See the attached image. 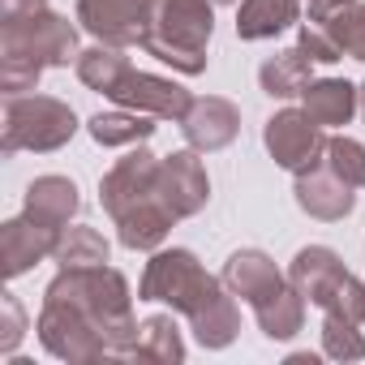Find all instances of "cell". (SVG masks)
Instances as JSON below:
<instances>
[{
	"mask_svg": "<svg viewBox=\"0 0 365 365\" xmlns=\"http://www.w3.org/2000/svg\"><path fill=\"white\" fill-rule=\"evenodd\" d=\"M180 129H185V138H190L194 150H224L241 133V112L228 99L207 95V99H194V108L185 112Z\"/></svg>",
	"mask_w": 365,
	"mask_h": 365,
	"instance_id": "15",
	"label": "cell"
},
{
	"mask_svg": "<svg viewBox=\"0 0 365 365\" xmlns=\"http://www.w3.org/2000/svg\"><path fill=\"white\" fill-rule=\"evenodd\" d=\"M254 318H258L267 339H292L305 327V297L292 284H284L279 292H271L254 305Z\"/></svg>",
	"mask_w": 365,
	"mask_h": 365,
	"instance_id": "21",
	"label": "cell"
},
{
	"mask_svg": "<svg viewBox=\"0 0 365 365\" xmlns=\"http://www.w3.org/2000/svg\"><path fill=\"white\" fill-rule=\"evenodd\" d=\"M155 180H159V159L150 150H129L103 180H99V202L112 220H120L129 207L155 198Z\"/></svg>",
	"mask_w": 365,
	"mask_h": 365,
	"instance_id": "11",
	"label": "cell"
},
{
	"mask_svg": "<svg viewBox=\"0 0 365 365\" xmlns=\"http://www.w3.org/2000/svg\"><path fill=\"white\" fill-rule=\"evenodd\" d=\"M344 279H348V267H344L339 254L327 250V245L301 250V254L292 258V267H288V284H292L309 305H318V309H327V301L335 297V288H339Z\"/></svg>",
	"mask_w": 365,
	"mask_h": 365,
	"instance_id": "13",
	"label": "cell"
},
{
	"mask_svg": "<svg viewBox=\"0 0 365 365\" xmlns=\"http://www.w3.org/2000/svg\"><path fill=\"white\" fill-rule=\"evenodd\" d=\"M78 185L69 176H39L26 190V215L48 224V228H69V220L78 215Z\"/></svg>",
	"mask_w": 365,
	"mask_h": 365,
	"instance_id": "17",
	"label": "cell"
},
{
	"mask_svg": "<svg viewBox=\"0 0 365 365\" xmlns=\"http://www.w3.org/2000/svg\"><path fill=\"white\" fill-rule=\"evenodd\" d=\"M331 35H335V43H339V52H348L352 61H365V0H352L348 9H339L331 22H322Z\"/></svg>",
	"mask_w": 365,
	"mask_h": 365,
	"instance_id": "29",
	"label": "cell"
},
{
	"mask_svg": "<svg viewBox=\"0 0 365 365\" xmlns=\"http://www.w3.org/2000/svg\"><path fill=\"white\" fill-rule=\"evenodd\" d=\"M301 5L297 0H245L237 14V35L241 39H275L297 22Z\"/></svg>",
	"mask_w": 365,
	"mask_h": 365,
	"instance_id": "22",
	"label": "cell"
},
{
	"mask_svg": "<svg viewBox=\"0 0 365 365\" xmlns=\"http://www.w3.org/2000/svg\"><path fill=\"white\" fill-rule=\"evenodd\" d=\"M52 258L61 267H99V262H108V237L86 228V224H73V228L61 232Z\"/></svg>",
	"mask_w": 365,
	"mask_h": 365,
	"instance_id": "27",
	"label": "cell"
},
{
	"mask_svg": "<svg viewBox=\"0 0 365 365\" xmlns=\"http://www.w3.org/2000/svg\"><path fill=\"white\" fill-rule=\"evenodd\" d=\"M39 339L52 356L61 361H108L112 348L103 339V331L95 327V318H86L78 305L61 301V297H43L39 309Z\"/></svg>",
	"mask_w": 365,
	"mask_h": 365,
	"instance_id": "6",
	"label": "cell"
},
{
	"mask_svg": "<svg viewBox=\"0 0 365 365\" xmlns=\"http://www.w3.org/2000/svg\"><path fill=\"white\" fill-rule=\"evenodd\" d=\"M73 56H82L78 31L69 26V18H56L52 9L0 22V91H5V99L35 91L48 65H69Z\"/></svg>",
	"mask_w": 365,
	"mask_h": 365,
	"instance_id": "2",
	"label": "cell"
},
{
	"mask_svg": "<svg viewBox=\"0 0 365 365\" xmlns=\"http://www.w3.org/2000/svg\"><path fill=\"white\" fill-rule=\"evenodd\" d=\"M220 288L215 275L202 271V262L190 250H159L146 262V275L138 284V301H168L176 314H198L207 297Z\"/></svg>",
	"mask_w": 365,
	"mask_h": 365,
	"instance_id": "5",
	"label": "cell"
},
{
	"mask_svg": "<svg viewBox=\"0 0 365 365\" xmlns=\"http://www.w3.org/2000/svg\"><path fill=\"white\" fill-rule=\"evenodd\" d=\"M309 56L301 52V48H292V52H279V56H271L262 69H258V82H262V91L271 95V99H292V95H305V86L314 82L309 78Z\"/></svg>",
	"mask_w": 365,
	"mask_h": 365,
	"instance_id": "24",
	"label": "cell"
},
{
	"mask_svg": "<svg viewBox=\"0 0 365 365\" xmlns=\"http://www.w3.org/2000/svg\"><path fill=\"white\" fill-rule=\"evenodd\" d=\"M361 103V91L344 78H318L305 86V112L322 125V129H335V125H348L352 112Z\"/></svg>",
	"mask_w": 365,
	"mask_h": 365,
	"instance_id": "19",
	"label": "cell"
},
{
	"mask_svg": "<svg viewBox=\"0 0 365 365\" xmlns=\"http://www.w3.org/2000/svg\"><path fill=\"white\" fill-rule=\"evenodd\" d=\"M61 232H65V228H48V224L31 220L26 211H22L18 220H9L5 228H0V267H5V279H18V275H26L35 262L52 258Z\"/></svg>",
	"mask_w": 365,
	"mask_h": 365,
	"instance_id": "12",
	"label": "cell"
},
{
	"mask_svg": "<svg viewBox=\"0 0 365 365\" xmlns=\"http://www.w3.org/2000/svg\"><path fill=\"white\" fill-rule=\"evenodd\" d=\"M48 0H0V22H18V18H31V14H43Z\"/></svg>",
	"mask_w": 365,
	"mask_h": 365,
	"instance_id": "34",
	"label": "cell"
},
{
	"mask_svg": "<svg viewBox=\"0 0 365 365\" xmlns=\"http://www.w3.org/2000/svg\"><path fill=\"white\" fill-rule=\"evenodd\" d=\"M172 224H176V215H172L159 198H146V202L129 207V211L116 220V237H120L125 250H159Z\"/></svg>",
	"mask_w": 365,
	"mask_h": 365,
	"instance_id": "18",
	"label": "cell"
},
{
	"mask_svg": "<svg viewBox=\"0 0 365 365\" xmlns=\"http://www.w3.org/2000/svg\"><path fill=\"white\" fill-rule=\"evenodd\" d=\"M297 48H301L309 61H318V65H335V61L344 56V52H339V43H335V35H331L322 22H305V26H301Z\"/></svg>",
	"mask_w": 365,
	"mask_h": 365,
	"instance_id": "31",
	"label": "cell"
},
{
	"mask_svg": "<svg viewBox=\"0 0 365 365\" xmlns=\"http://www.w3.org/2000/svg\"><path fill=\"white\" fill-rule=\"evenodd\" d=\"M262 142L271 150V159L288 172H309L327 159V138H322V125L309 116V112H297V108H284L267 120L262 129Z\"/></svg>",
	"mask_w": 365,
	"mask_h": 365,
	"instance_id": "7",
	"label": "cell"
},
{
	"mask_svg": "<svg viewBox=\"0 0 365 365\" xmlns=\"http://www.w3.org/2000/svg\"><path fill=\"white\" fill-rule=\"evenodd\" d=\"M190 327H194V339L202 348H228L241 331V314H237V301L224 292V284L207 297V305L198 314H190Z\"/></svg>",
	"mask_w": 365,
	"mask_h": 365,
	"instance_id": "20",
	"label": "cell"
},
{
	"mask_svg": "<svg viewBox=\"0 0 365 365\" xmlns=\"http://www.w3.org/2000/svg\"><path fill=\"white\" fill-rule=\"evenodd\" d=\"M327 314H335V318H348V322H365V284L356 279V275H348L339 288H335V297L327 301Z\"/></svg>",
	"mask_w": 365,
	"mask_h": 365,
	"instance_id": "32",
	"label": "cell"
},
{
	"mask_svg": "<svg viewBox=\"0 0 365 365\" xmlns=\"http://www.w3.org/2000/svg\"><path fill=\"white\" fill-rule=\"evenodd\" d=\"M43 297H61V301L78 305L103 331L112 356L133 361V348H138L142 327L133 322V297H129V284H125L120 271H112L103 262L99 267H61V275L48 284Z\"/></svg>",
	"mask_w": 365,
	"mask_h": 365,
	"instance_id": "1",
	"label": "cell"
},
{
	"mask_svg": "<svg viewBox=\"0 0 365 365\" xmlns=\"http://www.w3.org/2000/svg\"><path fill=\"white\" fill-rule=\"evenodd\" d=\"M133 65H129V56L120 52V48H112V43H99V48H86L82 56H78V78L91 86V91H112L125 73H129Z\"/></svg>",
	"mask_w": 365,
	"mask_h": 365,
	"instance_id": "26",
	"label": "cell"
},
{
	"mask_svg": "<svg viewBox=\"0 0 365 365\" xmlns=\"http://www.w3.org/2000/svg\"><path fill=\"white\" fill-rule=\"evenodd\" d=\"M322 352L331 361H365V339H361L356 322L327 314V322H322Z\"/></svg>",
	"mask_w": 365,
	"mask_h": 365,
	"instance_id": "30",
	"label": "cell"
},
{
	"mask_svg": "<svg viewBox=\"0 0 365 365\" xmlns=\"http://www.w3.org/2000/svg\"><path fill=\"white\" fill-rule=\"evenodd\" d=\"M78 133V116L69 103L52 95H9L5 99V155L18 150H61Z\"/></svg>",
	"mask_w": 365,
	"mask_h": 365,
	"instance_id": "4",
	"label": "cell"
},
{
	"mask_svg": "<svg viewBox=\"0 0 365 365\" xmlns=\"http://www.w3.org/2000/svg\"><path fill=\"white\" fill-rule=\"evenodd\" d=\"M297 207L314 220H344L352 207H356V194L348 180H339L327 163L309 168V172H297Z\"/></svg>",
	"mask_w": 365,
	"mask_h": 365,
	"instance_id": "14",
	"label": "cell"
},
{
	"mask_svg": "<svg viewBox=\"0 0 365 365\" xmlns=\"http://www.w3.org/2000/svg\"><path fill=\"white\" fill-rule=\"evenodd\" d=\"M155 133L150 125V112H133V108H120V112H99L91 120V138L99 146H133V142H146Z\"/></svg>",
	"mask_w": 365,
	"mask_h": 365,
	"instance_id": "25",
	"label": "cell"
},
{
	"mask_svg": "<svg viewBox=\"0 0 365 365\" xmlns=\"http://www.w3.org/2000/svg\"><path fill=\"white\" fill-rule=\"evenodd\" d=\"M133 361H155V365H180L185 361V339H180V327L172 322V314H150L142 322Z\"/></svg>",
	"mask_w": 365,
	"mask_h": 365,
	"instance_id": "23",
	"label": "cell"
},
{
	"mask_svg": "<svg viewBox=\"0 0 365 365\" xmlns=\"http://www.w3.org/2000/svg\"><path fill=\"white\" fill-rule=\"evenodd\" d=\"M108 99H116L120 108H133V112L163 116V120H185V112L194 108V95L185 86H176L168 78H155V73H142V69H129L108 91Z\"/></svg>",
	"mask_w": 365,
	"mask_h": 365,
	"instance_id": "10",
	"label": "cell"
},
{
	"mask_svg": "<svg viewBox=\"0 0 365 365\" xmlns=\"http://www.w3.org/2000/svg\"><path fill=\"white\" fill-rule=\"evenodd\" d=\"M348 5H352V0H309V22H331Z\"/></svg>",
	"mask_w": 365,
	"mask_h": 365,
	"instance_id": "35",
	"label": "cell"
},
{
	"mask_svg": "<svg viewBox=\"0 0 365 365\" xmlns=\"http://www.w3.org/2000/svg\"><path fill=\"white\" fill-rule=\"evenodd\" d=\"M0 314H5V335H0V352H14L18 344H22V331H26V314H22V305H18V297H5L0 301Z\"/></svg>",
	"mask_w": 365,
	"mask_h": 365,
	"instance_id": "33",
	"label": "cell"
},
{
	"mask_svg": "<svg viewBox=\"0 0 365 365\" xmlns=\"http://www.w3.org/2000/svg\"><path fill=\"white\" fill-rule=\"evenodd\" d=\"M155 198L176 215H198L211 198V180H207V168L194 150H172L159 159V180H155Z\"/></svg>",
	"mask_w": 365,
	"mask_h": 365,
	"instance_id": "8",
	"label": "cell"
},
{
	"mask_svg": "<svg viewBox=\"0 0 365 365\" xmlns=\"http://www.w3.org/2000/svg\"><path fill=\"white\" fill-rule=\"evenodd\" d=\"M78 22L99 43L133 48L150 26V0H78Z\"/></svg>",
	"mask_w": 365,
	"mask_h": 365,
	"instance_id": "9",
	"label": "cell"
},
{
	"mask_svg": "<svg viewBox=\"0 0 365 365\" xmlns=\"http://www.w3.org/2000/svg\"><path fill=\"white\" fill-rule=\"evenodd\" d=\"M356 91H361V112H365V82H361V86H356Z\"/></svg>",
	"mask_w": 365,
	"mask_h": 365,
	"instance_id": "36",
	"label": "cell"
},
{
	"mask_svg": "<svg viewBox=\"0 0 365 365\" xmlns=\"http://www.w3.org/2000/svg\"><path fill=\"white\" fill-rule=\"evenodd\" d=\"M211 31L215 18L207 0H150V26L142 35V48L180 73H202Z\"/></svg>",
	"mask_w": 365,
	"mask_h": 365,
	"instance_id": "3",
	"label": "cell"
},
{
	"mask_svg": "<svg viewBox=\"0 0 365 365\" xmlns=\"http://www.w3.org/2000/svg\"><path fill=\"white\" fill-rule=\"evenodd\" d=\"M339 180L352 190H365V146L356 138H327V159H322Z\"/></svg>",
	"mask_w": 365,
	"mask_h": 365,
	"instance_id": "28",
	"label": "cell"
},
{
	"mask_svg": "<svg viewBox=\"0 0 365 365\" xmlns=\"http://www.w3.org/2000/svg\"><path fill=\"white\" fill-rule=\"evenodd\" d=\"M215 5H237V0H215Z\"/></svg>",
	"mask_w": 365,
	"mask_h": 365,
	"instance_id": "37",
	"label": "cell"
},
{
	"mask_svg": "<svg viewBox=\"0 0 365 365\" xmlns=\"http://www.w3.org/2000/svg\"><path fill=\"white\" fill-rule=\"evenodd\" d=\"M284 284H288V279L279 275V267H275L262 250H237V254L228 258V267H224V288H228L232 297L250 301V305H258L262 297L279 292Z\"/></svg>",
	"mask_w": 365,
	"mask_h": 365,
	"instance_id": "16",
	"label": "cell"
}]
</instances>
